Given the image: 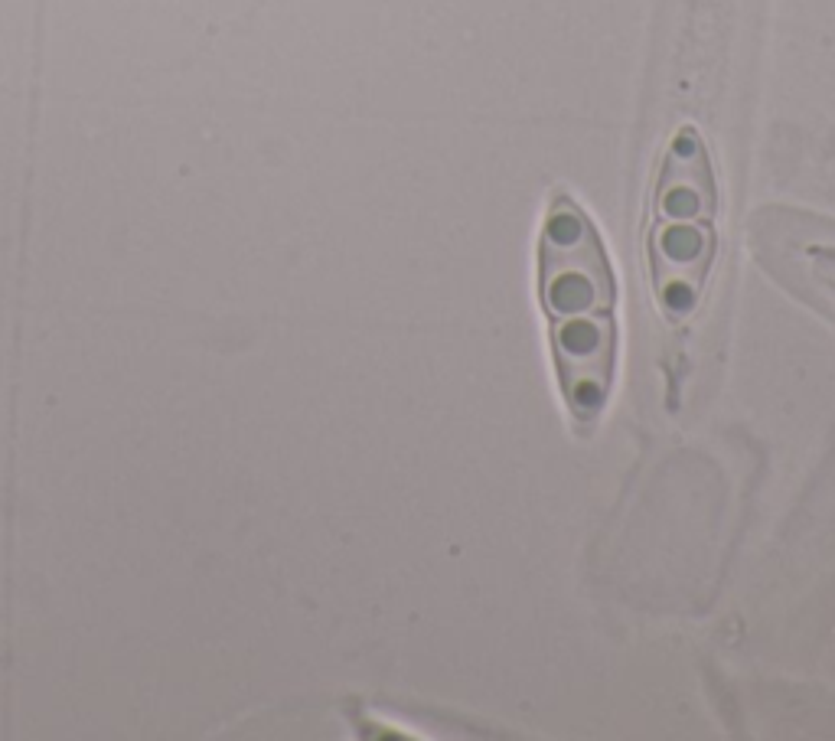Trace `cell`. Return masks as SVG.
<instances>
[{"label":"cell","mask_w":835,"mask_h":741,"mask_svg":"<svg viewBox=\"0 0 835 741\" xmlns=\"http://www.w3.org/2000/svg\"><path fill=\"white\" fill-rule=\"evenodd\" d=\"M535 294L571 428L591 435L617 389L620 284L601 229L568 193H552L545 209L535 249Z\"/></svg>","instance_id":"obj_1"},{"label":"cell","mask_w":835,"mask_h":741,"mask_svg":"<svg viewBox=\"0 0 835 741\" xmlns=\"http://www.w3.org/2000/svg\"><path fill=\"white\" fill-rule=\"evenodd\" d=\"M650 209L646 255H650L656 301L672 320L689 317L702 298L718 249L715 170L695 128H682L672 138Z\"/></svg>","instance_id":"obj_2"}]
</instances>
